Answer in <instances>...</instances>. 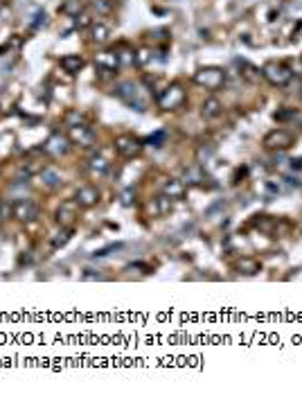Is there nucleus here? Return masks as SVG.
<instances>
[{"mask_svg":"<svg viewBox=\"0 0 302 395\" xmlns=\"http://www.w3.org/2000/svg\"><path fill=\"white\" fill-rule=\"evenodd\" d=\"M77 201L84 203V206H93V203L97 201V190H93V187H81L79 192H77Z\"/></svg>","mask_w":302,"mask_h":395,"instance_id":"12","label":"nucleus"},{"mask_svg":"<svg viewBox=\"0 0 302 395\" xmlns=\"http://www.w3.org/2000/svg\"><path fill=\"white\" fill-rule=\"evenodd\" d=\"M291 115H293V111H280V113H275L277 120H286V118H291Z\"/></svg>","mask_w":302,"mask_h":395,"instance_id":"22","label":"nucleus"},{"mask_svg":"<svg viewBox=\"0 0 302 395\" xmlns=\"http://www.w3.org/2000/svg\"><path fill=\"white\" fill-rule=\"evenodd\" d=\"M262 77H264L266 81H270L273 86H286L291 81L293 72L286 68L284 64H280V61H268V64L262 68Z\"/></svg>","mask_w":302,"mask_h":395,"instance_id":"1","label":"nucleus"},{"mask_svg":"<svg viewBox=\"0 0 302 395\" xmlns=\"http://www.w3.org/2000/svg\"><path fill=\"white\" fill-rule=\"evenodd\" d=\"M79 9H81V2H79V0H72V2H68V5L64 7L66 14H74V11H79Z\"/></svg>","mask_w":302,"mask_h":395,"instance_id":"21","label":"nucleus"},{"mask_svg":"<svg viewBox=\"0 0 302 395\" xmlns=\"http://www.w3.org/2000/svg\"><path fill=\"white\" fill-rule=\"evenodd\" d=\"M194 81L199 86H203V88H210V91H214V88H219V86L226 81V75H223L221 68H201L194 75Z\"/></svg>","mask_w":302,"mask_h":395,"instance_id":"2","label":"nucleus"},{"mask_svg":"<svg viewBox=\"0 0 302 395\" xmlns=\"http://www.w3.org/2000/svg\"><path fill=\"white\" fill-rule=\"evenodd\" d=\"M70 138H72L74 143H79L81 147H90L93 140H95V134H93L88 127H84V124H81V127L77 124V127L70 129Z\"/></svg>","mask_w":302,"mask_h":395,"instance_id":"7","label":"nucleus"},{"mask_svg":"<svg viewBox=\"0 0 302 395\" xmlns=\"http://www.w3.org/2000/svg\"><path fill=\"white\" fill-rule=\"evenodd\" d=\"M149 57H151V52H149L147 48H142V50H140V52H138V57H135V61H138L140 66H144V64H147V61H149Z\"/></svg>","mask_w":302,"mask_h":395,"instance_id":"20","label":"nucleus"},{"mask_svg":"<svg viewBox=\"0 0 302 395\" xmlns=\"http://www.w3.org/2000/svg\"><path fill=\"white\" fill-rule=\"evenodd\" d=\"M183 97H185V93H183V88H180L178 84L169 86V88H165L163 93H160L158 97V104L160 108H165V111H169V108H176L183 102Z\"/></svg>","mask_w":302,"mask_h":395,"instance_id":"5","label":"nucleus"},{"mask_svg":"<svg viewBox=\"0 0 302 395\" xmlns=\"http://www.w3.org/2000/svg\"><path fill=\"white\" fill-rule=\"evenodd\" d=\"M95 64L101 72H115L120 59H117V54H113V52H101V54H97Z\"/></svg>","mask_w":302,"mask_h":395,"instance_id":"8","label":"nucleus"},{"mask_svg":"<svg viewBox=\"0 0 302 395\" xmlns=\"http://www.w3.org/2000/svg\"><path fill=\"white\" fill-rule=\"evenodd\" d=\"M187 179H192L190 183H199V181H203V174L196 170V167H192V170L185 172V181H187Z\"/></svg>","mask_w":302,"mask_h":395,"instance_id":"17","label":"nucleus"},{"mask_svg":"<svg viewBox=\"0 0 302 395\" xmlns=\"http://www.w3.org/2000/svg\"><path fill=\"white\" fill-rule=\"evenodd\" d=\"M115 95L120 97L122 102H127L131 108H135V111L142 113L144 111V102L138 100V86H133L131 81H122V84L115 86Z\"/></svg>","mask_w":302,"mask_h":395,"instance_id":"3","label":"nucleus"},{"mask_svg":"<svg viewBox=\"0 0 302 395\" xmlns=\"http://www.w3.org/2000/svg\"><path fill=\"white\" fill-rule=\"evenodd\" d=\"M293 144V136L286 131V129H275V131H270V134H266L264 138V147L270 151H282V149H289Z\"/></svg>","mask_w":302,"mask_h":395,"instance_id":"4","label":"nucleus"},{"mask_svg":"<svg viewBox=\"0 0 302 395\" xmlns=\"http://www.w3.org/2000/svg\"><path fill=\"white\" fill-rule=\"evenodd\" d=\"M108 38V27L106 25H95L93 27V41L104 43Z\"/></svg>","mask_w":302,"mask_h":395,"instance_id":"15","label":"nucleus"},{"mask_svg":"<svg viewBox=\"0 0 302 395\" xmlns=\"http://www.w3.org/2000/svg\"><path fill=\"white\" fill-rule=\"evenodd\" d=\"M115 149L122 156H133L140 151V140L133 138V136H120L115 140Z\"/></svg>","mask_w":302,"mask_h":395,"instance_id":"6","label":"nucleus"},{"mask_svg":"<svg viewBox=\"0 0 302 395\" xmlns=\"http://www.w3.org/2000/svg\"><path fill=\"white\" fill-rule=\"evenodd\" d=\"M81 66H84V59H81L79 54H68V57L61 59V68H64L66 72H77Z\"/></svg>","mask_w":302,"mask_h":395,"instance_id":"11","label":"nucleus"},{"mask_svg":"<svg viewBox=\"0 0 302 395\" xmlns=\"http://www.w3.org/2000/svg\"><path fill=\"white\" fill-rule=\"evenodd\" d=\"M221 102L217 100V97H207L205 102H203V108H201V113H203V118H217L219 113H221Z\"/></svg>","mask_w":302,"mask_h":395,"instance_id":"10","label":"nucleus"},{"mask_svg":"<svg viewBox=\"0 0 302 395\" xmlns=\"http://www.w3.org/2000/svg\"><path fill=\"white\" fill-rule=\"evenodd\" d=\"M43 179H45V183H48V185H57V183L61 181L57 172H43Z\"/></svg>","mask_w":302,"mask_h":395,"instance_id":"19","label":"nucleus"},{"mask_svg":"<svg viewBox=\"0 0 302 395\" xmlns=\"http://www.w3.org/2000/svg\"><path fill=\"white\" fill-rule=\"evenodd\" d=\"M165 138H167V136H165V131H158V134L149 136V138H147V143H149V144H154V147H163Z\"/></svg>","mask_w":302,"mask_h":395,"instance_id":"16","label":"nucleus"},{"mask_svg":"<svg viewBox=\"0 0 302 395\" xmlns=\"http://www.w3.org/2000/svg\"><path fill=\"white\" fill-rule=\"evenodd\" d=\"M291 167H293V170H302V158H298V160L293 158L291 160Z\"/></svg>","mask_w":302,"mask_h":395,"instance_id":"23","label":"nucleus"},{"mask_svg":"<svg viewBox=\"0 0 302 395\" xmlns=\"http://www.w3.org/2000/svg\"><path fill=\"white\" fill-rule=\"evenodd\" d=\"M32 215H34L32 203H23V201L16 203V217L18 219H32Z\"/></svg>","mask_w":302,"mask_h":395,"instance_id":"14","label":"nucleus"},{"mask_svg":"<svg viewBox=\"0 0 302 395\" xmlns=\"http://www.w3.org/2000/svg\"><path fill=\"white\" fill-rule=\"evenodd\" d=\"M237 269H239V273H244V276H255V273L262 271V262L253 260V257H241V260L237 262Z\"/></svg>","mask_w":302,"mask_h":395,"instance_id":"9","label":"nucleus"},{"mask_svg":"<svg viewBox=\"0 0 302 395\" xmlns=\"http://www.w3.org/2000/svg\"><path fill=\"white\" fill-rule=\"evenodd\" d=\"M90 167H93L97 174H104V172H106V163H104L101 158H93L90 160Z\"/></svg>","mask_w":302,"mask_h":395,"instance_id":"18","label":"nucleus"},{"mask_svg":"<svg viewBox=\"0 0 302 395\" xmlns=\"http://www.w3.org/2000/svg\"><path fill=\"white\" fill-rule=\"evenodd\" d=\"M165 194H169V199H180L183 197V183L180 181L165 183Z\"/></svg>","mask_w":302,"mask_h":395,"instance_id":"13","label":"nucleus"}]
</instances>
